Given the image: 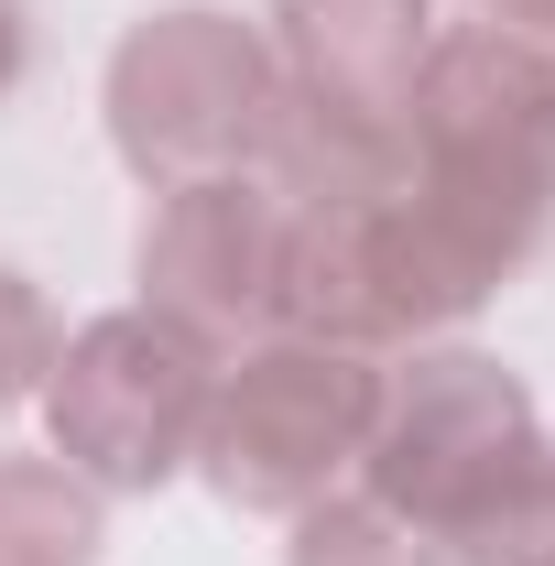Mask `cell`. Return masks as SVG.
Listing matches in <instances>:
<instances>
[{"instance_id": "cell-5", "label": "cell", "mask_w": 555, "mask_h": 566, "mask_svg": "<svg viewBox=\"0 0 555 566\" xmlns=\"http://www.w3.org/2000/svg\"><path fill=\"white\" fill-rule=\"evenodd\" d=\"M218 359L197 327L153 316V305H109L66 327V349L44 370V447L66 458L87 491L132 501V491H164L197 469V424H208V392H218Z\"/></svg>"}, {"instance_id": "cell-7", "label": "cell", "mask_w": 555, "mask_h": 566, "mask_svg": "<svg viewBox=\"0 0 555 566\" xmlns=\"http://www.w3.org/2000/svg\"><path fill=\"white\" fill-rule=\"evenodd\" d=\"M283 251H294V197L273 175H197L164 186L142 218V305L197 327L208 349H251L283 316Z\"/></svg>"}, {"instance_id": "cell-9", "label": "cell", "mask_w": 555, "mask_h": 566, "mask_svg": "<svg viewBox=\"0 0 555 566\" xmlns=\"http://www.w3.org/2000/svg\"><path fill=\"white\" fill-rule=\"evenodd\" d=\"M109 491H87L66 458H0V566H98Z\"/></svg>"}, {"instance_id": "cell-2", "label": "cell", "mask_w": 555, "mask_h": 566, "mask_svg": "<svg viewBox=\"0 0 555 566\" xmlns=\"http://www.w3.org/2000/svg\"><path fill=\"white\" fill-rule=\"evenodd\" d=\"M262 44L283 76V132L262 153V175L305 208L392 197L404 132H415V76L436 44V0H273Z\"/></svg>"}, {"instance_id": "cell-13", "label": "cell", "mask_w": 555, "mask_h": 566, "mask_svg": "<svg viewBox=\"0 0 555 566\" xmlns=\"http://www.w3.org/2000/svg\"><path fill=\"white\" fill-rule=\"evenodd\" d=\"M480 22L523 33V44H555V0H480Z\"/></svg>"}, {"instance_id": "cell-8", "label": "cell", "mask_w": 555, "mask_h": 566, "mask_svg": "<svg viewBox=\"0 0 555 566\" xmlns=\"http://www.w3.org/2000/svg\"><path fill=\"white\" fill-rule=\"evenodd\" d=\"M436 556L447 566H555V436L545 424L458 501V523L436 534Z\"/></svg>"}, {"instance_id": "cell-14", "label": "cell", "mask_w": 555, "mask_h": 566, "mask_svg": "<svg viewBox=\"0 0 555 566\" xmlns=\"http://www.w3.org/2000/svg\"><path fill=\"white\" fill-rule=\"evenodd\" d=\"M545 55H555V44H545Z\"/></svg>"}, {"instance_id": "cell-10", "label": "cell", "mask_w": 555, "mask_h": 566, "mask_svg": "<svg viewBox=\"0 0 555 566\" xmlns=\"http://www.w3.org/2000/svg\"><path fill=\"white\" fill-rule=\"evenodd\" d=\"M283 534H294V545H283V566H447V556H436V534H415L404 512H381L359 480H348V491H327V501H305Z\"/></svg>"}, {"instance_id": "cell-11", "label": "cell", "mask_w": 555, "mask_h": 566, "mask_svg": "<svg viewBox=\"0 0 555 566\" xmlns=\"http://www.w3.org/2000/svg\"><path fill=\"white\" fill-rule=\"evenodd\" d=\"M55 349H66V316H55V294H44L33 273H11V262H0V415L44 392Z\"/></svg>"}, {"instance_id": "cell-6", "label": "cell", "mask_w": 555, "mask_h": 566, "mask_svg": "<svg viewBox=\"0 0 555 566\" xmlns=\"http://www.w3.org/2000/svg\"><path fill=\"white\" fill-rule=\"evenodd\" d=\"M534 424L545 415H534L512 359L469 349V338L392 349L381 359V415H370V447H359V491L381 512H404L415 534H447L458 501L480 491Z\"/></svg>"}, {"instance_id": "cell-1", "label": "cell", "mask_w": 555, "mask_h": 566, "mask_svg": "<svg viewBox=\"0 0 555 566\" xmlns=\"http://www.w3.org/2000/svg\"><path fill=\"white\" fill-rule=\"evenodd\" d=\"M404 218L469 294H501L555 240V55L501 22H436L404 132Z\"/></svg>"}, {"instance_id": "cell-4", "label": "cell", "mask_w": 555, "mask_h": 566, "mask_svg": "<svg viewBox=\"0 0 555 566\" xmlns=\"http://www.w3.org/2000/svg\"><path fill=\"white\" fill-rule=\"evenodd\" d=\"M381 415V359L338 349V338H251L218 359L208 424H197V480L229 512L294 523L305 501L359 480V447Z\"/></svg>"}, {"instance_id": "cell-3", "label": "cell", "mask_w": 555, "mask_h": 566, "mask_svg": "<svg viewBox=\"0 0 555 566\" xmlns=\"http://www.w3.org/2000/svg\"><path fill=\"white\" fill-rule=\"evenodd\" d=\"M98 120L109 153L142 186H197V175H262V153L283 132V76L251 11L218 0H164L109 44L98 76Z\"/></svg>"}, {"instance_id": "cell-12", "label": "cell", "mask_w": 555, "mask_h": 566, "mask_svg": "<svg viewBox=\"0 0 555 566\" xmlns=\"http://www.w3.org/2000/svg\"><path fill=\"white\" fill-rule=\"evenodd\" d=\"M22 76H33V0H0V109L22 98Z\"/></svg>"}]
</instances>
